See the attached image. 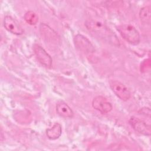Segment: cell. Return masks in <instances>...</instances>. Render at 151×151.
Listing matches in <instances>:
<instances>
[{"label": "cell", "mask_w": 151, "mask_h": 151, "mask_svg": "<svg viewBox=\"0 0 151 151\" xmlns=\"http://www.w3.org/2000/svg\"><path fill=\"white\" fill-rule=\"evenodd\" d=\"M85 26L94 35L108 41L117 42L116 35L106 24L101 21L96 19H88L85 22Z\"/></svg>", "instance_id": "1"}, {"label": "cell", "mask_w": 151, "mask_h": 151, "mask_svg": "<svg viewBox=\"0 0 151 151\" xmlns=\"http://www.w3.org/2000/svg\"><path fill=\"white\" fill-rule=\"evenodd\" d=\"M121 36L129 43L137 45L140 42V35L138 31L132 25L122 24L117 27Z\"/></svg>", "instance_id": "2"}, {"label": "cell", "mask_w": 151, "mask_h": 151, "mask_svg": "<svg viewBox=\"0 0 151 151\" xmlns=\"http://www.w3.org/2000/svg\"><path fill=\"white\" fill-rule=\"evenodd\" d=\"M110 86L113 93L122 100H128L131 96L127 87L121 82L117 80H112L110 82Z\"/></svg>", "instance_id": "3"}, {"label": "cell", "mask_w": 151, "mask_h": 151, "mask_svg": "<svg viewBox=\"0 0 151 151\" xmlns=\"http://www.w3.org/2000/svg\"><path fill=\"white\" fill-rule=\"evenodd\" d=\"M75 47L80 51L86 53L94 52V47L90 40L81 34H77L74 38Z\"/></svg>", "instance_id": "4"}, {"label": "cell", "mask_w": 151, "mask_h": 151, "mask_svg": "<svg viewBox=\"0 0 151 151\" xmlns=\"http://www.w3.org/2000/svg\"><path fill=\"white\" fill-rule=\"evenodd\" d=\"M129 122L136 132L146 136L150 134V126L147 124L145 122L132 116L130 118Z\"/></svg>", "instance_id": "5"}, {"label": "cell", "mask_w": 151, "mask_h": 151, "mask_svg": "<svg viewBox=\"0 0 151 151\" xmlns=\"http://www.w3.org/2000/svg\"><path fill=\"white\" fill-rule=\"evenodd\" d=\"M92 106L94 109L102 113H107L111 111L113 106L107 99L99 96L94 98L92 101Z\"/></svg>", "instance_id": "6"}, {"label": "cell", "mask_w": 151, "mask_h": 151, "mask_svg": "<svg viewBox=\"0 0 151 151\" xmlns=\"http://www.w3.org/2000/svg\"><path fill=\"white\" fill-rule=\"evenodd\" d=\"M34 51L38 61L45 67L50 68L52 65V60L51 56L40 45L35 44L33 47Z\"/></svg>", "instance_id": "7"}, {"label": "cell", "mask_w": 151, "mask_h": 151, "mask_svg": "<svg viewBox=\"0 0 151 151\" xmlns=\"http://www.w3.org/2000/svg\"><path fill=\"white\" fill-rule=\"evenodd\" d=\"M4 26L7 31L15 35H21L24 32L22 28L11 17L8 15L4 17Z\"/></svg>", "instance_id": "8"}, {"label": "cell", "mask_w": 151, "mask_h": 151, "mask_svg": "<svg viewBox=\"0 0 151 151\" xmlns=\"http://www.w3.org/2000/svg\"><path fill=\"white\" fill-rule=\"evenodd\" d=\"M56 111L58 114L64 118H71L74 116L72 109L67 104L64 102H60L57 104Z\"/></svg>", "instance_id": "9"}, {"label": "cell", "mask_w": 151, "mask_h": 151, "mask_svg": "<svg viewBox=\"0 0 151 151\" xmlns=\"http://www.w3.org/2000/svg\"><path fill=\"white\" fill-rule=\"evenodd\" d=\"M61 126L58 123H55L52 127L46 130V134L48 139L51 140H55L58 139L61 134Z\"/></svg>", "instance_id": "10"}, {"label": "cell", "mask_w": 151, "mask_h": 151, "mask_svg": "<svg viewBox=\"0 0 151 151\" xmlns=\"http://www.w3.org/2000/svg\"><path fill=\"white\" fill-rule=\"evenodd\" d=\"M150 6H146L141 8L139 12V18L141 21L146 24H150Z\"/></svg>", "instance_id": "11"}, {"label": "cell", "mask_w": 151, "mask_h": 151, "mask_svg": "<svg viewBox=\"0 0 151 151\" xmlns=\"http://www.w3.org/2000/svg\"><path fill=\"white\" fill-rule=\"evenodd\" d=\"M24 19L28 24L31 25H35L38 21V15L32 11H29L25 13Z\"/></svg>", "instance_id": "12"}]
</instances>
